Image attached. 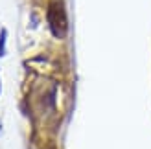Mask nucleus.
<instances>
[{
    "instance_id": "nucleus-1",
    "label": "nucleus",
    "mask_w": 151,
    "mask_h": 149,
    "mask_svg": "<svg viewBox=\"0 0 151 149\" xmlns=\"http://www.w3.org/2000/svg\"><path fill=\"white\" fill-rule=\"evenodd\" d=\"M48 19H50L52 32L57 37H65V33H66V13H65V6H63L61 0H52L50 9H48Z\"/></svg>"
}]
</instances>
